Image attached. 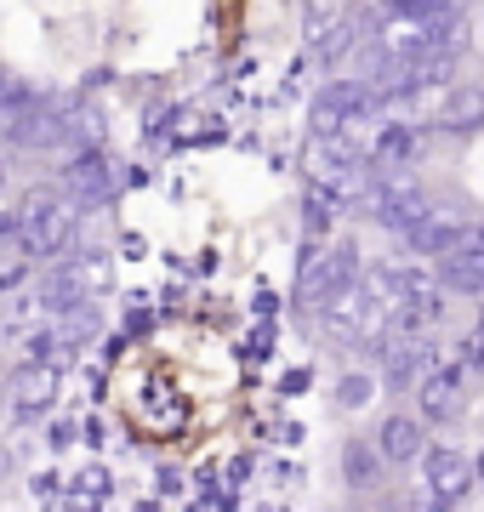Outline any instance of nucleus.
Returning a JSON list of instances; mask_svg holds the SVG:
<instances>
[{
	"label": "nucleus",
	"mask_w": 484,
	"mask_h": 512,
	"mask_svg": "<svg viewBox=\"0 0 484 512\" xmlns=\"http://www.w3.org/2000/svg\"><path fill=\"white\" fill-rule=\"evenodd\" d=\"M80 228V200L69 188H29L18 211H6V245L18 256H57L69 251Z\"/></svg>",
	"instance_id": "nucleus-1"
},
{
	"label": "nucleus",
	"mask_w": 484,
	"mask_h": 512,
	"mask_svg": "<svg viewBox=\"0 0 484 512\" xmlns=\"http://www.w3.org/2000/svg\"><path fill=\"white\" fill-rule=\"evenodd\" d=\"M462 23L450 18L445 6H405L388 12V23L376 29L371 57H428V52H450Z\"/></svg>",
	"instance_id": "nucleus-3"
},
{
	"label": "nucleus",
	"mask_w": 484,
	"mask_h": 512,
	"mask_svg": "<svg viewBox=\"0 0 484 512\" xmlns=\"http://www.w3.org/2000/svg\"><path fill=\"white\" fill-rule=\"evenodd\" d=\"M467 410V365L456 359V365H433L422 382H416V416L422 421H456Z\"/></svg>",
	"instance_id": "nucleus-13"
},
{
	"label": "nucleus",
	"mask_w": 484,
	"mask_h": 512,
	"mask_svg": "<svg viewBox=\"0 0 484 512\" xmlns=\"http://www.w3.org/2000/svg\"><path fill=\"white\" fill-rule=\"evenodd\" d=\"M365 171H371V154L359 143H348L342 131H319L314 154H308V177L314 188L336 194V200H354L359 188H365Z\"/></svg>",
	"instance_id": "nucleus-5"
},
{
	"label": "nucleus",
	"mask_w": 484,
	"mask_h": 512,
	"mask_svg": "<svg viewBox=\"0 0 484 512\" xmlns=\"http://www.w3.org/2000/svg\"><path fill=\"white\" fill-rule=\"evenodd\" d=\"M405 6H445V0H388V12H405Z\"/></svg>",
	"instance_id": "nucleus-23"
},
{
	"label": "nucleus",
	"mask_w": 484,
	"mask_h": 512,
	"mask_svg": "<svg viewBox=\"0 0 484 512\" xmlns=\"http://www.w3.org/2000/svg\"><path fill=\"white\" fill-rule=\"evenodd\" d=\"M57 404V359H35L12 376V410L18 416H46Z\"/></svg>",
	"instance_id": "nucleus-15"
},
{
	"label": "nucleus",
	"mask_w": 484,
	"mask_h": 512,
	"mask_svg": "<svg viewBox=\"0 0 484 512\" xmlns=\"http://www.w3.org/2000/svg\"><path fill=\"white\" fill-rule=\"evenodd\" d=\"M319 325L331 330V336H342L348 348H376V342H382V336H388L399 319H393V302H388V296H382L371 279L359 274L348 291L331 296V302L319 308Z\"/></svg>",
	"instance_id": "nucleus-2"
},
{
	"label": "nucleus",
	"mask_w": 484,
	"mask_h": 512,
	"mask_svg": "<svg viewBox=\"0 0 484 512\" xmlns=\"http://www.w3.org/2000/svg\"><path fill=\"white\" fill-rule=\"evenodd\" d=\"M428 450V421L422 416H388L376 427V456L388 467H405V461H422Z\"/></svg>",
	"instance_id": "nucleus-14"
},
{
	"label": "nucleus",
	"mask_w": 484,
	"mask_h": 512,
	"mask_svg": "<svg viewBox=\"0 0 484 512\" xmlns=\"http://www.w3.org/2000/svg\"><path fill=\"white\" fill-rule=\"evenodd\" d=\"M376 393V376H365V370H348L342 382H336V404H348V410H365Z\"/></svg>",
	"instance_id": "nucleus-20"
},
{
	"label": "nucleus",
	"mask_w": 484,
	"mask_h": 512,
	"mask_svg": "<svg viewBox=\"0 0 484 512\" xmlns=\"http://www.w3.org/2000/svg\"><path fill=\"white\" fill-rule=\"evenodd\" d=\"M103 285H109V262H103V251H80V256H69L46 285H40V302H46L52 313H69V308H86Z\"/></svg>",
	"instance_id": "nucleus-9"
},
{
	"label": "nucleus",
	"mask_w": 484,
	"mask_h": 512,
	"mask_svg": "<svg viewBox=\"0 0 484 512\" xmlns=\"http://www.w3.org/2000/svg\"><path fill=\"white\" fill-rule=\"evenodd\" d=\"M433 365H439V342H428L422 325H399V330L382 336V370H388V387H416Z\"/></svg>",
	"instance_id": "nucleus-10"
},
{
	"label": "nucleus",
	"mask_w": 484,
	"mask_h": 512,
	"mask_svg": "<svg viewBox=\"0 0 484 512\" xmlns=\"http://www.w3.org/2000/svg\"><path fill=\"white\" fill-rule=\"evenodd\" d=\"M365 279L393 302V319H399V325L428 330L433 319L445 313V279H439V268H382V274H365Z\"/></svg>",
	"instance_id": "nucleus-4"
},
{
	"label": "nucleus",
	"mask_w": 484,
	"mask_h": 512,
	"mask_svg": "<svg viewBox=\"0 0 484 512\" xmlns=\"http://www.w3.org/2000/svg\"><path fill=\"white\" fill-rule=\"evenodd\" d=\"M354 279H359V245L354 239H336V245H325L319 256H308V268H302V279H297V302L308 313H319L331 296L348 291Z\"/></svg>",
	"instance_id": "nucleus-7"
},
{
	"label": "nucleus",
	"mask_w": 484,
	"mask_h": 512,
	"mask_svg": "<svg viewBox=\"0 0 484 512\" xmlns=\"http://www.w3.org/2000/svg\"><path fill=\"white\" fill-rule=\"evenodd\" d=\"M63 188H69L80 205H103L114 194V165L103 160V154H92V148H80L75 160L63 165Z\"/></svg>",
	"instance_id": "nucleus-16"
},
{
	"label": "nucleus",
	"mask_w": 484,
	"mask_h": 512,
	"mask_svg": "<svg viewBox=\"0 0 484 512\" xmlns=\"http://www.w3.org/2000/svg\"><path fill=\"white\" fill-rule=\"evenodd\" d=\"M376 461H382V456H376ZM376 461L365 456L359 444H354V450H348V473H354V484H371V478H376Z\"/></svg>",
	"instance_id": "nucleus-21"
},
{
	"label": "nucleus",
	"mask_w": 484,
	"mask_h": 512,
	"mask_svg": "<svg viewBox=\"0 0 484 512\" xmlns=\"http://www.w3.org/2000/svg\"><path fill=\"white\" fill-rule=\"evenodd\" d=\"M462 365L467 370H484V330H473V336L462 342Z\"/></svg>",
	"instance_id": "nucleus-22"
},
{
	"label": "nucleus",
	"mask_w": 484,
	"mask_h": 512,
	"mask_svg": "<svg viewBox=\"0 0 484 512\" xmlns=\"http://www.w3.org/2000/svg\"><path fill=\"white\" fill-rule=\"evenodd\" d=\"M456 234H462V222H456V217H445V211H428V217H422V222L405 234V245H410L416 256H445Z\"/></svg>",
	"instance_id": "nucleus-17"
},
{
	"label": "nucleus",
	"mask_w": 484,
	"mask_h": 512,
	"mask_svg": "<svg viewBox=\"0 0 484 512\" xmlns=\"http://www.w3.org/2000/svg\"><path fill=\"white\" fill-rule=\"evenodd\" d=\"M376 109H382V92L371 86V74H342V80H331V86L319 92L314 126L319 131H348V126H359V120H371Z\"/></svg>",
	"instance_id": "nucleus-8"
},
{
	"label": "nucleus",
	"mask_w": 484,
	"mask_h": 512,
	"mask_svg": "<svg viewBox=\"0 0 484 512\" xmlns=\"http://www.w3.org/2000/svg\"><path fill=\"white\" fill-rule=\"evenodd\" d=\"M422 484H428V501H439V507H456V501H467V495H473V484H479V467H473L462 450L439 444V450H422Z\"/></svg>",
	"instance_id": "nucleus-12"
},
{
	"label": "nucleus",
	"mask_w": 484,
	"mask_h": 512,
	"mask_svg": "<svg viewBox=\"0 0 484 512\" xmlns=\"http://www.w3.org/2000/svg\"><path fill=\"white\" fill-rule=\"evenodd\" d=\"M439 126H445V131H473V126H484V86H462V92H456L445 109H439Z\"/></svg>",
	"instance_id": "nucleus-19"
},
{
	"label": "nucleus",
	"mask_w": 484,
	"mask_h": 512,
	"mask_svg": "<svg viewBox=\"0 0 484 512\" xmlns=\"http://www.w3.org/2000/svg\"><path fill=\"white\" fill-rule=\"evenodd\" d=\"M365 154H371L376 171H399V165H410V154H416V131H410V126H388V131H376Z\"/></svg>",
	"instance_id": "nucleus-18"
},
{
	"label": "nucleus",
	"mask_w": 484,
	"mask_h": 512,
	"mask_svg": "<svg viewBox=\"0 0 484 512\" xmlns=\"http://www.w3.org/2000/svg\"><path fill=\"white\" fill-rule=\"evenodd\" d=\"M428 211H433L428 188L416 183L405 165H399V171H382V177L371 183V217H376V228H388V234L405 239L416 222L428 217Z\"/></svg>",
	"instance_id": "nucleus-6"
},
{
	"label": "nucleus",
	"mask_w": 484,
	"mask_h": 512,
	"mask_svg": "<svg viewBox=\"0 0 484 512\" xmlns=\"http://www.w3.org/2000/svg\"><path fill=\"white\" fill-rule=\"evenodd\" d=\"M433 268L445 279V291L484 296V222H462V234L450 239L445 256H433Z\"/></svg>",
	"instance_id": "nucleus-11"
}]
</instances>
